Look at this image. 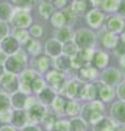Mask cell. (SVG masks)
<instances>
[{
  "label": "cell",
  "mask_w": 125,
  "mask_h": 131,
  "mask_svg": "<svg viewBox=\"0 0 125 131\" xmlns=\"http://www.w3.org/2000/svg\"><path fill=\"white\" fill-rule=\"evenodd\" d=\"M103 113V106L99 102H94L91 104H87L83 107L82 117L86 122H97L101 119Z\"/></svg>",
  "instance_id": "1"
},
{
  "label": "cell",
  "mask_w": 125,
  "mask_h": 131,
  "mask_svg": "<svg viewBox=\"0 0 125 131\" xmlns=\"http://www.w3.org/2000/svg\"><path fill=\"white\" fill-rule=\"evenodd\" d=\"M95 43V36L94 34L88 30H79L76 34V44L79 48L88 49L92 44Z\"/></svg>",
  "instance_id": "2"
},
{
  "label": "cell",
  "mask_w": 125,
  "mask_h": 131,
  "mask_svg": "<svg viewBox=\"0 0 125 131\" xmlns=\"http://www.w3.org/2000/svg\"><path fill=\"white\" fill-rule=\"evenodd\" d=\"M22 54H19L18 56H13L9 58L6 62V68L10 72L19 73L23 70L24 68V58H22Z\"/></svg>",
  "instance_id": "3"
},
{
  "label": "cell",
  "mask_w": 125,
  "mask_h": 131,
  "mask_svg": "<svg viewBox=\"0 0 125 131\" xmlns=\"http://www.w3.org/2000/svg\"><path fill=\"white\" fill-rule=\"evenodd\" d=\"M111 114L115 120L125 122V102H118L112 106Z\"/></svg>",
  "instance_id": "4"
},
{
  "label": "cell",
  "mask_w": 125,
  "mask_h": 131,
  "mask_svg": "<svg viewBox=\"0 0 125 131\" xmlns=\"http://www.w3.org/2000/svg\"><path fill=\"white\" fill-rule=\"evenodd\" d=\"M47 80L52 85V86H53L54 89H57V90H60L63 86V84H64V78H63V75L61 74V73L55 72V71H51L50 73H48Z\"/></svg>",
  "instance_id": "5"
},
{
  "label": "cell",
  "mask_w": 125,
  "mask_h": 131,
  "mask_svg": "<svg viewBox=\"0 0 125 131\" xmlns=\"http://www.w3.org/2000/svg\"><path fill=\"white\" fill-rule=\"evenodd\" d=\"M2 88L8 92H13L18 89V79L13 74H7L2 79Z\"/></svg>",
  "instance_id": "6"
},
{
  "label": "cell",
  "mask_w": 125,
  "mask_h": 131,
  "mask_svg": "<svg viewBox=\"0 0 125 131\" xmlns=\"http://www.w3.org/2000/svg\"><path fill=\"white\" fill-rule=\"evenodd\" d=\"M97 89H98V98L102 100L104 102H107L109 100H112L113 98V90L111 88H109V85H104V84H96Z\"/></svg>",
  "instance_id": "7"
},
{
  "label": "cell",
  "mask_w": 125,
  "mask_h": 131,
  "mask_svg": "<svg viewBox=\"0 0 125 131\" xmlns=\"http://www.w3.org/2000/svg\"><path fill=\"white\" fill-rule=\"evenodd\" d=\"M94 131H116V129L111 120L107 119V118H101L96 122Z\"/></svg>",
  "instance_id": "8"
},
{
  "label": "cell",
  "mask_w": 125,
  "mask_h": 131,
  "mask_svg": "<svg viewBox=\"0 0 125 131\" xmlns=\"http://www.w3.org/2000/svg\"><path fill=\"white\" fill-rule=\"evenodd\" d=\"M12 23H14L18 26H26L31 22V19L26 12H17L12 19Z\"/></svg>",
  "instance_id": "9"
},
{
  "label": "cell",
  "mask_w": 125,
  "mask_h": 131,
  "mask_svg": "<svg viewBox=\"0 0 125 131\" xmlns=\"http://www.w3.org/2000/svg\"><path fill=\"white\" fill-rule=\"evenodd\" d=\"M2 49L7 54H13L18 50V42L13 37H7L2 42Z\"/></svg>",
  "instance_id": "10"
},
{
  "label": "cell",
  "mask_w": 125,
  "mask_h": 131,
  "mask_svg": "<svg viewBox=\"0 0 125 131\" xmlns=\"http://www.w3.org/2000/svg\"><path fill=\"white\" fill-rule=\"evenodd\" d=\"M119 72L115 69H109L103 73V81L106 82L107 85H112L115 84L119 81Z\"/></svg>",
  "instance_id": "11"
},
{
  "label": "cell",
  "mask_w": 125,
  "mask_h": 131,
  "mask_svg": "<svg viewBox=\"0 0 125 131\" xmlns=\"http://www.w3.org/2000/svg\"><path fill=\"white\" fill-rule=\"evenodd\" d=\"M54 97H55L54 93L52 92L50 89H44L43 91L40 92V94H39V98H40V101H41L44 104H46V105L51 104L52 102H53Z\"/></svg>",
  "instance_id": "12"
},
{
  "label": "cell",
  "mask_w": 125,
  "mask_h": 131,
  "mask_svg": "<svg viewBox=\"0 0 125 131\" xmlns=\"http://www.w3.org/2000/svg\"><path fill=\"white\" fill-rule=\"evenodd\" d=\"M44 115H45V108H44L41 105L36 104L30 108V116L35 120L41 119L44 117Z\"/></svg>",
  "instance_id": "13"
},
{
  "label": "cell",
  "mask_w": 125,
  "mask_h": 131,
  "mask_svg": "<svg viewBox=\"0 0 125 131\" xmlns=\"http://www.w3.org/2000/svg\"><path fill=\"white\" fill-rule=\"evenodd\" d=\"M90 8V2L88 0H77L73 3V11L75 10L77 13L86 12Z\"/></svg>",
  "instance_id": "14"
},
{
  "label": "cell",
  "mask_w": 125,
  "mask_h": 131,
  "mask_svg": "<svg viewBox=\"0 0 125 131\" xmlns=\"http://www.w3.org/2000/svg\"><path fill=\"white\" fill-rule=\"evenodd\" d=\"M86 129V125L82 119L75 118L73 119L70 125H68V131H85Z\"/></svg>",
  "instance_id": "15"
},
{
  "label": "cell",
  "mask_w": 125,
  "mask_h": 131,
  "mask_svg": "<svg viewBox=\"0 0 125 131\" xmlns=\"http://www.w3.org/2000/svg\"><path fill=\"white\" fill-rule=\"evenodd\" d=\"M26 103V96L23 93H15L12 96V104L17 108H22Z\"/></svg>",
  "instance_id": "16"
},
{
  "label": "cell",
  "mask_w": 125,
  "mask_h": 131,
  "mask_svg": "<svg viewBox=\"0 0 125 131\" xmlns=\"http://www.w3.org/2000/svg\"><path fill=\"white\" fill-rule=\"evenodd\" d=\"M26 121V115L24 112L22 110H18V112H15L13 114V116H12V122L17 126V127H21L25 124Z\"/></svg>",
  "instance_id": "17"
},
{
  "label": "cell",
  "mask_w": 125,
  "mask_h": 131,
  "mask_svg": "<svg viewBox=\"0 0 125 131\" xmlns=\"http://www.w3.org/2000/svg\"><path fill=\"white\" fill-rule=\"evenodd\" d=\"M96 75V71L95 69L89 68V67H83L82 69L79 70V77L82 78L84 81H88L92 79Z\"/></svg>",
  "instance_id": "18"
},
{
  "label": "cell",
  "mask_w": 125,
  "mask_h": 131,
  "mask_svg": "<svg viewBox=\"0 0 125 131\" xmlns=\"http://www.w3.org/2000/svg\"><path fill=\"white\" fill-rule=\"evenodd\" d=\"M47 51L49 52L51 56H55L61 51V46H60L59 43H57V40L52 39L47 43Z\"/></svg>",
  "instance_id": "19"
},
{
  "label": "cell",
  "mask_w": 125,
  "mask_h": 131,
  "mask_svg": "<svg viewBox=\"0 0 125 131\" xmlns=\"http://www.w3.org/2000/svg\"><path fill=\"white\" fill-rule=\"evenodd\" d=\"M55 66L60 70H67L71 67V59L68 57H59L55 60Z\"/></svg>",
  "instance_id": "20"
},
{
  "label": "cell",
  "mask_w": 125,
  "mask_h": 131,
  "mask_svg": "<svg viewBox=\"0 0 125 131\" xmlns=\"http://www.w3.org/2000/svg\"><path fill=\"white\" fill-rule=\"evenodd\" d=\"M66 104H67V101L64 100L62 96H59L55 98V101H54V109L60 114L65 113Z\"/></svg>",
  "instance_id": "21"
},
{
  "label": "cell",
  "mask_w": 125,
  "mask_h": 131,
  "mask_svg": "<svg viewBox=\"0 0 125 131\" xmlns=\"http://www.w3.org/2000/svg\"><path fill=\"white\" fill-rule=\"evenodd\" d=\"M83 84H80L78 81H73V82H71L70 84L67 85V95H70V96H76V95H78V92H79V90H80V86H82Z\"/></svg>",
  "instance_id": "22"
},
{
  "label": "cell",
  "mask_w": 125,
  "mask_h": 131,
  "mask_svg": "<svg viewBox=\"0 0 125 131\" xmlns=\"http://www.w3.org/2000/svg\"><path fill=\"white\" fill-rule=\"evenodd\" d=\"M37 78V75L35 74L34 72H26L25 74L23 75V84H24V86L26 88V90H30L31 86H32V83H33V81Z\"/></svg>",
  "instance_id": "23"
},
{
  "label": "cell",
  "mask_w": 125,
  "mask_h": 131,
  "mask_svg": "<svg viewBox=\"0 0 125 131\" xmlns=\"http://www.w3.org/2000/svg\"><path fill=\"white\" fill-rule=\"evenodd\" d=\"M103 18V14L99 11H94V12H90V15H89V23L92 24L94 26H97L101 23V20Z\"/></svg>",
  "instance_id": "24"
},
{
  "label": "cell",
  "mask_w": 125,
  "mask_h": 131,
  "mask_svg": "<svg viewBox=\"0 0 125 131\" xmlns=\"http://www.w3.org/2000/svg\"><path fill=\"white\" fill-rule=\"evenodd\" d=\"M11 7L7 3H3V5L0 6V18L2 20H8L10 19L11 16Z\"/></svg>",
  "instance_id": "25"
},
{
  "label": "cell",
  "mask_w": 125,
  "mask_h": 131,
  "mask_svg": "<svg viewBox=\"0 0 125 131\" xmlns=\"http://www.w3.org/2000/svg\"><path fill=\"white\" fill-rule=\"evenodd\" d=\"M48 64H49V60L45 56H40L36 59V66L39 69V71H45L48 68Z\"/></svg>",
  "instance_id": "26"
},
{
  "label": "cell",
  "mask_w": 125,
  "mask_h": 131,
  "mask_svg": "<svg viewBox=\"0 0 125 131\" xmlns=\"http://www.w3.org/2000/svg\"><path fill=\"white\" fill-rule=\"evenodd\" d=\"M108 27H110V30H112L113 32H119L120 28L122 27V21L118 18H111L110 22L108 23Z\"/></svg>",
  "instance_id": "27"
},
{
  "label": "cell",
  "mask_w": 125,
  "mask_h": 131,
  "mask_svg": "<svg viewBox=\"0 0 125 131\" xmlns=\"http://www.w3.org/2000/svg\"><path fill=\"white\" fill-rule=\"evenodd\" d=\"M71 36H72V33L70 31V28H67V27L61 28V30L58 32V38L61 40V42H67V40L71 38Z\"/></svg>",
  "instance_id": "28"
},
{
  "label": "cell",
  "mask_w": 125,
  "mask_h": 131,
  "mask_svg": "<svg viewBox=\"0 0 125 131\" xmlns=\"http://www.w3.org/2000/svg\"><path fill=\"white\" fill-rule=\"evenodd\" d=\"M107 56L102 54V52H99V54H97L95 55V58H94V62L95 64L97 66V67H99V68H102L104 67V64L107 63Z\"/></svg>",
  "instance_id": "29"
},
{
  "label": "cell",
  "mask_w": 125,
  "mask_h": 131,
  "mask_svg": "<svg viewBox=\"0 0 125 131\" xmlns=\"http://www.w3.org/2000/svg\"><path fill=\"white\" fill-rule=\"evenodd\" d=\"M78 109H79V106H78L77 103H74V102H67L65 113L70 114V115H75V114L78 113Z\"/></svg>",
  "instance_id": "30"
},
{
  "label": "cell",
  "mask_w": 125,
  "mask_h": 131,
  "mask_svg": "<svg viewBox=\"0 0 125 131\" xmlns=\"http://www.w3.org/2000/svg\"><path fill=\"white\" fill-rule=\"evenodd\" d=\"M51 131H68V125L65 121H57L51 128Z\"/></svg>",
  "instance_id": "31"
},
{
  "label": "cell",
  "mask_w": 125,
  "mask_h": 131,
  "mask_svg": "<svg viewBox=\"0 0 125 131\" xmlns=\"http://www.w3.org/2000/svg\"><path fill=\"white\" fill-rule=\"evenodd\" d=\"M64 52L68 56H72V55H75L76 52V46L74 43L72 42H67L65 45H64Z\"/></svg>",
  "instance_id": "32"
},
{
  "label": "cell",
  "mask_w": 125,
  "mask_h": 131,
  "mask_svg": "<svg viewBox=\"0 0 125 131\" xmlns=\"http://www.w3.org/2000/svg\"><path fill=\"white\" fill-rule=\"evenodd\" d=\"M50 12H51V7L49 6V3H43L41 6H40V13H41L43 16H45V18H47V16L50 15Z\"/></svg>",
  "instance_id": "33"
},
{
  "label": "cell",
  "mask_w": 125,
  "mask_h": 131,
  "mask_svg": "<svg viewBox=\"0 0 125 131\" xmlns=\"http://www.w3.org/2000/svg\"><path fill=\"white\" fill-rule=\"evenodd\" d=\"M9 107V100L8 97L0 94V110H7Z\"/></svg>",
  "instance_id": "34"
},
{
  "label": "cell",
  "mask_w": 125,
  "mask_h": 131,
  "mask_svg": "<svg viewBox=\"0 0 125 131\" xmlns=\"http://www.w3.org/2000/svg\"><path fill=\"white\" fill-rule=\"evenodd\" d=\"M41 88H43V81L40 80L39 78H36V79L33 81V83H32L31 89L33 90V91H35V92H38Z\"/></svg>",
  "instance_id": "35"
},
{
  "label": "cell",
  "mask_w": 125,
  "mask_h": 131,
  "mask_svg": "<svg viewBox=\"0 0 125 131\" xmlns=\"http://www.w3.org/2000/svg\"><path fill=\"white\" fill-rule=\"evenodd\" d=\"M14 3H17L18 6L26 8V7H32V5L34 3V0H13Z\"/></svg>",
  "instance_id": "36"
},
{
  "label": "cell",
  "mask_w": 125,
  "mask_h": 131,
  "mask_svg": "<svg viewBox=\"0 0 125 131\" xmlns=\"http://www.w3.org/2000/svg\"><path fill=\"white\" fill-rule=\"evenodd\" d=\"M55 122H57V120H55L54 116H52V115H48L45 118V125L47 126V128H48V126H49V128H52Z\"/></svg>",
  "instance_id": "37"
},
{
  "label": "cell",
  "mask_w": 125,
  "mask_h": 131,
  "mask_svg": "<svg viewBox=\"0 0 125 131\" xmlns=\"http://www.w3.org/2000/svg\"><path fill=\"white\" fill-rule=\"evenodd\" d=\"M116 52H118L119 55H122V56L125 55V42L121 40V42L118 43V46H116Z\"/></svg>",
  "instance_id": "38"
},
{
  "label": "cell",
  "mask_w": 125,
  "mask_h": 131,
  "mask_svg": "<svg viewBox=\"0 0 125 131\" xmlns=\"http://www.w3.org/2000/svg\"><path fill=\"white\" fill-rule=\"evenodd\" d=\"M38 48H39V45L37 42L35 40H30V44H29V50L32 52H37L38 51Z\"/></svg>",
  "instance_id": "39"
},
{
  "label": "cell",
  "mask_w": 125,
  "mask_h": 131,
  "mask_svg": "<svg viewBox=\"0 0 125 131\" xmlns=\"http://www.w3.org/2000/svg\"><path fill=\"white\" fill-rule=\"evenodd\" d=\"M118 94H119V96L122 98V100L125 101V81L119 86V89H118Z\"/></svg>",
  "instance_id": "40"
},
{
  "label": "cell",
  "mask_w": 125,
  "mask_h": 131,
  "mask_svg": "<svg viewBox=\"0 0 125 131\" xmlns=\"http://www.w3.org/2000/svg\"><path fill=\"white\" fill-rule=\"evenodd\" d=\"M7 31H8L7 25L3 22H0V39L3 38V36L7 34Z\"/></svg>",
  "instance_id": "41"
},
{
  "label": "cell",
  "mask_w": 125,
  "mask_h": 131,
  "mask_svg": "<svg viewBox=\"0 0 125 131\" xmlns=\"http://www.w3.org/2000/svg\"><path fill=\"white\" fill-rule=\"evenodd\" d=\"M31 33L35 36H39V35H41V33H43V28L40 26H38V25H36V26H34L33 28H32Z\"/></svg>",
  "instance_id": "42"
},
{
  "label": "cell",
  "mask_w": 125,
  "mask_h": 131,
  "mask_svg": "<svg viewBox=\"0 0 125 131\" xmlns=\"http://www.w3.org/2000/svg\"><path fill=\"white\" fill-rule=\"evenodd\" d=\"M119 12H120L121 14L125 15V1L121 2V5H120V7H119Z\"/></svg>",
  "instance_id": "43"
},
{
  "label": "cell",
  "mask_w": 125,
  "mask_h": 131,
  "mask_svg": "<svg viewBox=\"0 0 125 131\" xmlns=\"http://www.w3.org/2000/svg\"><path fill=\"white\" fill-rule=\"evenodd\" d=\"M23 131H39L36 127H27V128L23 129Z\"/></svg>",
  "instance_id": "44"
},
{
  "label": "cell",
  "mask_w": 125,
  "mask_h": 131,
  "mask_svg": "<svg viewBox=\"0 0 125 131\" xmlns=\"http://www.w3.org/2000/svg\"><path fill=\"white\" fill-rule=\"evenodd\" d=\"M57 5L59 6V7H62L63 5H65V0H57Z\"/></svg>",
  "instance_id": "45"
},
{
  "label": "cell",
  "mask_w": 125,
  "mask_h": 131,
  "mask_svg": "<svg viewBox=\"0 0 125 131\" xmlns=\"http://www.w3.org/2000/svg\"><path fill=\"white\" fill-rule=\"evenodd\" d=\"M1 131H13V129L10 128V127H5V128H2Z\"/></svg>",
  "instance_id": "46"
},
{
  "label": "cell",
  "mask_w": 125,
  "mask_h": 131,
  "mask_svg": "<svg viewBox=\"0 0 125 131\" xmlns=\"http://www.w3.org/2000/svg\"><path fill=\"white\" fill-rule=\"evenodd\" d=\"M116 131H125V127H121V128H119Z\"/></svg>",
  "instance_id": "47"
},
{
  "label": "cell",
  "mask_w": 125,
  "mask_h": 131,
  "mask_svg": "<svg viewBox=\"0 0 125 131\" xmlns=\"http://www.w3.org/2000/svg\"><path fill=\"white\" fill-rule=\"evenodd\" d=\"M2 71H3V69H2V67H1V66H0V75L2 74Z\"/></svg>",
  "instance_id": "48"
}]
</instances>
